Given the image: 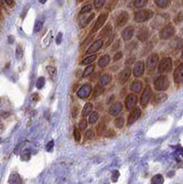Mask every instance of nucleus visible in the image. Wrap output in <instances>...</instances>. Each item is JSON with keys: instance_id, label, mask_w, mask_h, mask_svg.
Masks as SVG:
<instances>
[{"instance_id": "f257e3e1", "label": "nucleus", "mask_w": 183, "mask_h": 184, "mask_svg": "<svg viewBox=\"0 0 183 184\" xmlns=\"http://www.w3.org/2000/svg\"><path fill=\"white\" fill-rule=\"evenodd\" d=\"M154 85H155V88L158 91H164V90H167L169 87V78L167 76H158L155 82H154Z\"/></svg>"}, {"instance_id": "f03ea898", "label": "nucleus", "mask_w": 183, "mask_h": 184, "mask_svg": "<svg viewBox=\"0 0 183 184\" xmlns=\"http://www.w3.org/2000/svg\"><path fill=\"white\" fill-rule=\"evenodd\" d=\"M154 13L152 10H140L138 12H136L135 16H134V20L138 23H141V22H145L148 19H150L152 17H153Z\"/></svg>"}, {"instance_id": "7ed1b4c3", "label": "nucleus", "mask_w": 183, "mask_h": 184, "mask_svg": "<svg viewBox=\"0 0 183 184\" xmlns=\"http://www.w3.org/2000/svg\"><path fill=\"white\" fill-rule=\"evenodd\" d=\"M172 69V60L169 57L164 58L158 65L159 73H168Z\"/></svg>"}, {"instance_id": "20e7f679", "label": "nucleus", "mask_w": 183, "mask_h": 184, "mask_svg": "<svg viewBox=\"0 0 183 184\" xmlns=\"http://www.w3.org/2000/svg\"><path fill=\"white\" fill-rule=\"evenodd\" d=\"M158 65V54H151L146 61V68L148 70V72L152 73L156 68L157 65Z\"/></svg>"}, {"instance_id": "39448f33", "label": "nucleus", "mask_w": 183, "mask_h": 184, "mask_svg": "<svg viewBox=\"0 0 183 184\" xmlns=\"http://www.w3.org/2000/svg\"><path fill=\"white\" fill-rule=\"evenodd\" d=\"M92 91V87L90 84H85L83 85L77 91V97L84 100L89 97V95L91 94Z\"/></svg>"}, {"instance_id": "423d86ee", "label": "nucleus", "mask_w": 183, "mask_h": 184, "mask_svg": "<svg viewBox=\"0 0 183 184\" xmlns=\"http://www.w3.org/2000/svg\"><path fill=\"white\" fill-rule=\"evenodd\" d=\"M174 33H175V29H174V27H173L171 24H169V25H167L165 28H163V29H161L159 35H160V38H161L162 40H168V39H169L172 35H174Z\"/></svg>"}, {"instance_id": "0eeeda50", "label": "nucleus", "mask_w": 183, "mask_h": 184, "mask_svg": "<svg viewBox=\"0 0 183 184\" xmlns=\"http://www.w3.org/2000/svg\"><path fill=\"white\" fill-rule=\"evenodd\" d=\"M138 99L134 94H129L125 99V107L127 111H132L137 104Z\"/></svg>"}, {"instance_id": "6e6552de", "label": "nucleus", "mask_w": 183, "mask_h": 184, "mask_svg": "<svg viewBox=\"0 0 183 184\" xmlns=\"http://www.w3.org/2000/svg\"><path fill=\"white\" fill-rule=\"evenodd\" d=\"M152 94H153L152 89L149 87L146 88L145 90H144V92H143V94H142V97H141V100H140V103L143 106H146L148 104L149 100H151Z\"/></svg>"}, {"instance_id": "1a4fd4ad", "label": "nucleus", "mask_w": 183, "mask_h": 184, "mask_svg": "<svg viewBox=\"0 0 183 184\" xmlns=\"http://www.w3.org/2000/svg\"><path fill=\"white\" fill-rule=\"evenodd\" d=\"M107 18H108V13H103V14L99 15V17L98 18V19H97V21H96L93 29H92V32L98 31L104 25V23L107 20Z\"/></svg>"}, {"instance_id": "9d476101", "label": "nucleus", "mask_w": 183, "mask_h": 184, "mask_svg": "<svg viewBox=\"0 0 183 184\" xmlns=\"http://www.w3.org/2000/svg\"><path fill=\"white\" fill-rule=\"evenodd\" d=\"M144 71H145V64H144V62L143 61L136 62V64L134 65V69H133L134 76L135 77H139V76H143Z\"/></svg>"}, {"instance_id": "9b49d317", "label": "nucleus", "mask_w": 183, "mask_h": 184, "mask_svg": "<svg viewBox=\"0 0 183 184\" xmlns=\"http://www.w3.org/2000/svg\"><path fill=\"white\" fill-rule=\"evenodd\" d=\"M128 19H129V14L127 12H125V11H123L118 16V18L116 19V25H117V27H119V28L123 27L127 23Z\"/></svg>"}, {"instance_id": "f8f14e48", "label": "nucleus", "mask_w": 183, "mask_h": 184, "mask_svg": "<svg viewBox=\"0 0 183 184\" xmlns=\"http://www.w3.org/2000/svg\"><path fill=\"white\" fill-rule=\"evenodd\" d=\"M140 115H141V109L138 108V107H136L135 109H134V110L131 112V113H130V115H129V118H128V124L131 125V124H133L134 122H136V121L139 119Z\"/></svg>"}, {"instance_id": "ddd939ff", "label": "nucleus", "mask_w": 183, "mask_h": 184, "mask_svg": "<svg viewBox=\"0 0 183 184\" xmlns=\"http://www.w3.org/2000/svg\"><path fill=\"white\" fill-rule=\"evenodd\" d=\"M173 78H174V81L177 84L183 83V64L180 65L176 68V70L174 72V75H173Z\"/></svg>"}, {"instance_id": "4468645a", "label": "nucleus", "mask_w": 183, "mask_h": 184, "mask_svg": "<svg viewBox=\"0 0 183 184\" xmlns=\"http://www.w3.org/2000/svg\"><path fill=\"white\" fill-rule=\"evenodd\" d=\"M102 46H103V40H101V39L97 40L96 41H94V42L90 45V47H89L88 50L87 51V53H88V54L94 53L98 52Z\"/></svg>"}, {"instance_id": "2eb2a0df", "label": "nucleus", "mask_w": 183, "mask_h": 184, "mask_svg": "<svg viewBox=\"0 0 183 184\" xmlns=\"http://www.w3.org/2000/svg\"><path fill=\"white\" fill-rule=\"evenodd\" d=\"M123 111V104L121 102H115L113 103L110 109H109V113L112 116H116L118 115L121 112Z\"/></svg>"}, {"instance_id": "dca6fc26", "label": "nucleus", "mask_w": 183, "mask_h": 184, "mask_svg": "<svg viewBox=\"0 0 183 184\" xmlns=\"http://www.w3.org/2000/svg\"><path fill=\"white\" fill-rule=\"evenodd\" d=\"M148 36H149V31L146 27H143L142 29H140L137 33V39L142 42L146 41L148 39Z\"/></svg>"}, {"instance_id": "f3484780", "label": "nucleus", "mask_w": 183, "mask_h": 184, "mask_svg": "<svg viewBox=\"0 0 183 184\" xmlns=\"http://www.w3.org/2000/svg\"><path fill=\"white\" fill-rule=\"evenodd\" d=\"M134 28H133L132 26L127 27L126 29H123V33H122L123 39L125 41L131 40V39L133 38V36H134Z\"/></svg>"}, {"instance_id": "a211bd4d", "label": "nucleus", "mask_w": 183, "mask_h": 184, "mask_svg": "<svg viewBox=\"0 0 183 184\" xmlns=\"http://www.w3.org/2000/svg\"><path fill=\"white\" fill-rule=\"evenodd\" d=\"M130 76H131V69L129 67H126L124 70H123V72L121 73V76H120V83L121 84H125L128 79L130 78Z\"/></svg>"}, {"instance_id": "6ab92c4d", "label": "nucleus", "mask_w": 183, "mask_h": 184, "mask_svg": "<svg viewBox=\"0 0 183 184\" xmlns=\"http://www.w3.org/2000/svg\"><path fill=\"white\" fill-rule=\"evenodd\" d=\"M8 183L9 184H22L23 181L21 179V177L17 173V172H13L10 174L9 178H8Z\"/></svg>"}, {"instance_id": "aec40b11", "label": "nucleus", "mask_w": 183, "mask_h": 184, "mask_svg": "<svg viewBox=\"0 0 183 184\" xmlns=\"http://www.w3.org/2000/svg\"><path fill=\"white\" fill-rule=\"evenodd\" d=\"M111 79H112V76H111V75H109V74H104V75H102V76H100L99 84L100 86H102V87H105V86H107L109 83H111Z\"/></svg>"}, {"instance_id": "412c9836", "label": "nucleus", "mask_w": 183, "mask_h": 184, "mask_svg": "<svg viewBox=\"0 0 183 184\" xmlns=\"http://www.w3.org/2000/svg\"><path fill=\"white\" fill-rule=\"evenodd\" d=\"M183 40L181 38H175L171 42H170V47L173 48L174 50H178L182 48Z\"/></svg>"}, {"instance_id": "4be33fe9", "label": "nucleus", "mask_w": 183, "mask_h": 184, "mask_svg": "<svg viewBox=\"0 0 183 184\" xmlns=\"http://www.w3.org/2000/svg\"><path fill=\"white\" fill-rule=\"evenodd\" d=\"M142 87H143V82H142V81H139V80H135V81H134V82L131 84V89H132V91H134V92H135V93L140 92Z\"/></svg>"}, {"instance_id": "5701e85b", "label": "nucleus", "mask_w": 183, "mask_h": 184, "mask_svg": "<svg viewBox=\"0 0 183 184\" xmlns=\"http://www.w3.org/2000/svg\"><path fill=\"white\" fill-rule=\"evenodd\" d=\"M110 60H111V59H110V56H109L108 54L103 55V56L99 59V66L101 67V68L107 66V65H109V63H110Z\"/></svg>"}, {"instance_id": "b1692460", "label": "nucleus", "mask_w": 183, "mask_h": 184, "mask_svg": "<svg viewBox=\"0 0 183 184\" xmlns=\"http://www.w3.org/2000/svg\"><path fill=\"white\" fill-rule=\"evenodd\" d=\"M92 109H93V105L91 103H87L84 107H83V110H82V116L83 117H87L90 114V112H92Z\"/></svg>"}, {"instance_id": "393cba45", "label": "nucleus", "mask_w": 183, "mask_h": 184, "mask_svg": "<svg viewBox=\"0 0 183 184\" xmlns=\"http://www.w3.org/2000/svg\"><path fill=\"white\" fill-rule=\"evenodd\" d=\"M167 99H168V96L164 93H158V94H156L155 96V101L157 103H162L166 101Z\"/></svg>"}, {"instance_id": "a878e982", "label": "nucleus", "mask_w": 183, "mask_h": 184, "mask_svg": "<svg viewBox=\"0 0 183 184\" xmlns=\"http://www.w3.org/2000/svg\"><path fill=\"white\" fill-rule=\"evenodd\" d=\"M104 91V87L100 86L99 84L96 86L95 89H94V94H93V99H96L98 98L99 96H100Z\"/></svg>"}, {"instance_id": "bb28decb", "label": "nucleus", "mask_w": 183, "mask_h": 184, "mask_svg": "<svg viewBox=\"0 0 183 184\" xmlns=\"http://www.w3.org/2000/svg\"><path fill=\"white\" fill-rule=\"evenodd\" d=\"M171 0H155V3L158 6L161 8H166L169 6Z\"/></svg>"}, {"instance_id": "cd10ccee", "label": "nucleus", "mask_w": 183, "mask_h": 184, "mask_svg": "<svg viewBox=\"0 0 183 184\" xmlns=\"http://www.w3.org/2000/svg\"><path fill=\"white\" fill-rule=\"evenodd\" d=\"M151 183L152 184H163L164 183V178L162 175L158 174L156 176H154L151 180Z\"/></svg>"}, {"instance_id": "c85d7f7f", "label": "nucleus", "mask_w": 183, "mask_h": 184, "mask_svg": "<svg viewBox=\"0 0 183 184\" xmlns=\"http://www.w3.org/2000/svg\"><path fill=\"white\" fill-rule=\"evenodd\" d=\"M114 124H115L116 128H118V129L123 128V125H124V118L123 116H120V117L116 118V120L114 122Z\"/></svg>"}, {"instance_id": "c756f323", "label": "nucleus", "mask_w": 183, "mask_h": 184, "mask_svg": "<svg viewBox=\"0 0 183 184\" xmlns=\"http://www.w3.org/2000/svg\"><path fill=\"white\" fill-rule=\"evenodd\" d=\"M99 114L98 113V112H92L91 114H90V116H89V119H88V123H90V124H94L98 120H99Z\"/></svg>"}, {"instance_id": "7c9ffc66", "label": "nucleus", "mask_w": 183, "mask_h": 184, "mask_svg": "<svg viewBox=\"0 0 183 184\" xmlns=\"http://www.w3.org/2000/svg\"><path fill=\"white\" fill-rule=\"evenodd\" d=\"M97 59V55H90L88 57H86L83 61H82V65H90L91 63H93L95 60Z\"/></svg>"}, {"instance_id": "2f4dec72", "label": "nucleus", "mask_w": 183, "mask_h": 184, "mask_svg": "<svg viewBox=\"0 0 183 184\" xmlns=\"http://www.w3.org/2000/svg\"><path fill=\"white\" fill-rule=\"evenodd\" d=\"M111 31V24H108V25L101 30L100 35H101L102 37H107V36L110 35Z\"/></svg>"}, {"instance_id": "473e14b6", "label": "nucleus", "mask_w": 183, "mask_h": 184, "mask_svg": "<svg viewBox=\"0 0 183 184\" xmlns=\"http://www.w3.org/2000/svg\"><path fill=\"white\" fill-rule=\"evenodd\" d=\"M147 4V0H134V5L137 8H142Z\"/></svg>"}, {"instance_id": "72a5a7b5", "label": "nucleus", "mask_w": 183, "mask_h": 184, "mask_svg": "<svg viewBox=\"0 0 183 184\" xmlns=\"http://www.w3.org/2000/svg\"><path fill=\"white\" fill-rule=\"evenodd\" d=\"M93 71H94V65H88V66L85 69V71H84V73H83V77H86V76H90V75L93 73Z\"/></svg>"}, {"instance_id": "f704fd0d", "label": "nucleus", "mask_w": 183, "mask_h": 184, "mask_svg": "<svg viewBox=\"0 0 183 184\" xmlns=\"http://www.w3.org/2000/svg\"><path fill=\"white\" fill-rule=\"evenodd\" d=\"M44 84H45V79H44V77L41 76L38 78V80L36 82V87H37V88L41 89L44 87Z\"/></svg>"}, {"instance_id": "c9c22d12", "label": "nucleus", "mask_w": 183, "mask_h": 184, "mask_svg": "<svg viewBox=\"0 0 183 184\" xmlns=\"http://www.w3.org/2000/svg\"><path fill=\"white\" fill-rule=\"evenodd\" d=\"M94 17H95V14H91L89 17H88V18H87L85 20H83V21L80 23L81 27H83V28H84V27H86V26H87V25H88V23H89V22H90V21H91V20L94 18Z\"/></svg>"}, {"instance_id": "e433bc0d", "label": "nucleus", "mask_w": 183, "mask_h": 184, "mask_svg": "<svg viewBox=\"0 0 183 184\" xmlns=\"http://www.w3.org/2000/svg\"><path fill=\"white\" fill-rule=\"evenodd\" d=\"M23 56V50H22V47L20 45H18L17 48H16V57L19 60L21 59Z\"/></svg>"}, {"instance_id": "4c0bfd02", "label": "nucleus", "mask_w": 183, "mask_h": 184, "mask_svg": "<svg viewBox=\"0 0 183 184\" xmlns=\"http://www.w3.org/2000/svg\"><path fill=\"white\" fill-rule=\"evenodd\" d=\"M42 26H43V21L38 19V20L35 22V25H34V31H35V32L40 31V30L41 29Z\"/></svg>"}, {"instance_id": "58836bf2", "label": "nucleus", "mask_w": 183, "mask_h": 184, "mask_svg": "<svg viewBox=\"0 0 183 184\" xmlns=\"http://www.w3.org/2000/svg\"><path fill=\"white\" fill-rule=\"evenodd\" d=\"M119 177H120V172L118 170H113L111 172V181H112V182H116L118 181Z\"/></svg>"}, {"instance_id": "ea45409f", "label": "nucleus", "mask_w": 183, "mask_h": 184, "mask_svg": "<svg viewBox=\"0 0 183 184\" xmlns=\"http://www.w3.org/2000/svg\"><path fill=\"white\" fill-rule=\"evenodd\" d=\"M46 70L48 71L49 75H50L52 77H53V76H55V74H56V69H55V67H53V66L49 65V66L46 67Z\"/></svg>"}, {"instance_id": "a19ab883", "label": "nucleus", "mask_w": 183, "mask_h": 184, "mask_svg": "<svg viewBox=\"0 0 183 184\" xmlns=\"http://www.w3.org/2000/svg\"><path fill=\"white\" fill-rule=\"evenodd\" d=\"M91 9H92V6L91 5H86L82 9H81V11H80V14L82 15V14H86V13H88V12H90L91 11Z\"/></svg>"}, {"instance_id": "79ce46f5", "label": "nucleus", "mask_w": 183, "mask_h": 184, "mask_svg": "<svg viewBox=\"0 0 183 184\" xmlns=\"http://www.w3.org/2000/svg\"><path fill=\"white\" fill-rule=\"evenodd\" d=\"M104 3H105V0H94V6L97 9H99L100 7H102Z\"/></svg>"}, {"instance_id": "37998d69", "label": "nucleus", "mask_w": 183, "mask_h": 184, "mask_svg": "<svg viewBox=\"0 0 183 184\" xmlns=\"http://www.w3.org/2000/svg\"><path fill=\"white\" fill-rule=\"evenodd\" d=\"M74 137H75V140H76V142H79L80 139H81V134H80L79 130L76 129V128L75 131H74Z\"/></svg>"}, {"instance_id": "c03bdc74", "label": "nucleus", "mask_w": 183, "mask_h": 184, "mask_svg": "<svg viewBox=\"0 0 183 184\" xmlns=\"http://www.w3.org/2000/svg\"><path fill=\"white\" fill-rule=\"evenodd\" d=\"M87 126H88V122L85 119H82L79 122V129L83 131V130H85L87 128Z\"/></svg>"}, {"instance_id": "a18cd8bd", "label": "nucleus", "mask_w": 183, "mask_h": 184, "mask_svg": "<svg viewBox=\"0 0 183 184\" xmlns=\"http://www.w3.org/2000/svg\"><path fill=\"white\" fill-rule=\"evenodd\" d=\"M78 111H79V106H78V105H76V106H74V108H73V110H72V117H73V118H76V117H77Z\"/></svg>"}, {"instance_id": "49530a36", "label": "nucleus", "mask_w": 183, "mask_h": 184, "mask_svg": "<svg viewBox=\"0 0 183 184\" xmlns=\"http://www.w3.org/2000/svg\"><path fill=\"white\" fill-rule=\"evenodd\" d=\"M105 128H106V125H105V123H101L99 124V128H98V134H99V135H102V133L105 131Z\"/></svg>"}, {"instance_id": "de8ad7c7", "label": "nucleus", "mask_w": 183, "mask_h": 184, "mask_svg": "<svg viewBox=\"0 0 183 184\" xmlns=\"http://www.w3.org/2000/svg\"><path fill=\"white\" fill-rule=\"evenodd\" d=\"M94 131L92 130V129H89V130H88L87 132H86V137L88 138V139H92V138H94Z\"/></svg>"}, {"instance_id": "09e8293b", "label": "nucleus", "mask_w": 183, "mask_h": 184, "mask_svg": "<svg viewBox=\"0 0 183 184\" xmlns=\"http://www.w3.org/2000/svg\"><path fill=\"white\" fill-rule=\"evenodd\" d=\"M120 47H121V41L118 40L113 45H112V51H117V50H120Z\"/></svg>"}, {"instance_id": "8fccbe9b", "label": "nucleus", "mask_w": 183, "mask_h": 184, "mask_svg": "<svg viewBox=\"0 0 183 184\" xmlns=\"http://www.w3.org/2000/svg\"><path fill=\"white\" fill-rule=\"evenodd\" d=\"M53 146H54L53 141H50V142L47 144V146H46V150H47L48 152H51V151L53 150Z\"/></svg>"}, {"instance_id": "3c124183", "label": "nucleus", "mask_w": 183, "mask_h": 184, "mask_svg": "<svg viewBox=\"0 0 183 184\" xmlns=\"http://www.w3.org/2000/svg\"><path fill=\"white\" fill-rule=\"evenodd\" d=\"M118 1H119V0H110V2H109V8H110V9L114 8L115 6H116L117 3H118Z\"/></svg>"}, {"instance_id": "603ef678", "label": "nucleus", "mask_w": 183, "mask_h": 184, "mask_svg": "<svg viewBox=\"0 0 183 184\" xmlns=\"http://www.w3.org/2000/svg\"><path fill=\"white\" fill-rule=\"evenodd\" d=\"M46 37H47V39H46V38L44 39V45H45L46 41H47V45L49 44V42H50L51 39H52V31H49V33L46 35Z\"/></svg>"}, {"instance_id": "864d4df0", "label": "nucleus", "mask_w": 183, "mask_h": 184, "mask_svg": "<svg viewBox=\"0 0 183 184\" xmlns=\"http://www.w3.org/2000/svg\"><path fill=\"white\" fill-rule=\"evenodd\" d=\"M122 57H123V53H122V52H119V53H117L114 55L113 60H114V61H118V60L122 59Z\"/></svg>"}, {"instance_id": "5fc2aeb1", "label": "nucleus", "mask_w": 183, "mask_h": 184, "mask_svg": "<svg viewBox=\"0 0 183 184\" xmlns=\"http://www.w3.org/2000/svg\"><path fill=\"white\" fill-rule=\"evenodd\" d=\"M92 39H93V35H91V36H88L86 40H85V41H84V44H83V46H86V45H88L91 41H92Z\"/></svg>"}, {"instance_id": "6e6d98bb", "label": "nucleus", "mask_w": 183, "mask_h": 184, "mask_svg": "<svg viewBox=\"0 0 183 184\" xmlns=\"http://www.w3.org/2000/svg\"><path fill=\"white\" fill-rule=\"evenodd\" d=\"M62 39H63V34L62 33H58L57 37H56V43L57 44H60L61 41H62Z\"/></svg>"}, {"instance_id": "4d7b16f0", "label": "nucleus", "mask_w": 183, "mask_h": 184, "mask_svg": "<svg viewBox=\"0 0 183 184\" xmlns=\"http://www.w3.org/2000/svg\"><path fill=\"white\" fill-rule=\"evenodd\" d=\"M38 100H39V96H38V94H37V93H33L32 96H31V100L34 101V102H36Z\"/></svg>"}, {"instance_id": "13d9d810", "label": "nucleus", "mask_w": 183, "mask_h": 184, "mask_svg": "<svg viewBox=\"0 0 183 184\" xmlns=\"http://www.w3.org/2000/svg\"><path fill=\"white\" fill-rule=\"evenodd\" d=\"M114 37H115V35L114 34H111V37H110V39L108 40V42H107V44H106V46H109L111 43V41H113V39H114Z\"/></svg>"}, {"instance_id": "bf43d9fd", "label": "nucleus", "mask_w": 183, "mask_h": 184, "mask_svg": "<svg viewBox=\"0 0 183 184\" xmlns=\"http://www.w3.org/2000/svg\"><path fill=\"white\" fill-rule=\"evenodd\" d=\"M4 1H5L8 6H11V5L13 4V0H4Z\"/></svg>"}, {"instance_id": "052dcab7", "label": "nucleus", "mask_w": 183, "mask_h": 184, "mask_svg": "<svg viewBox=\"0 0 183 184\" xmlns=\"http://www.w3.org/2000/svg\"><path fill=\"white\" fill-rule=\"evenodd\" d=\"M134 60V59H131V60H129V61H126V65H131V63H133Z\"/></svg>"}, {"instance_id": "680f3d73", "label": "nucleus", "mask_w": 183, "mask_h": 184, "mask_svg": "<svg viewBox=\"0 0 183 184\" xmlns=\"http://www.w3.org/2000/svg\"><path fill=\"white\" fill-rule=\"evenodd\" d=\"M39 1H40L41 4H44V3H46V1H47V0H39Z\"/></svg>"}, {"instance_id": "e2e57ef3", "label": "nucleus", "mask_w": 183, "mask_h": 184, "mask_svg": "<svg viewBox=\"0 0 183 184\" xmlns=\"http://www.w3.org/2000/svg\"><path fill=\"white\" fill-rule=\"evenodd\" d=\"M181 57L183 58V50H182V53H181Z\"/></svg>"}, {"instance_id": "0e129e2a", "label": "nucleus", "mask_w": 183, "mask_h": 184, "mask_svg": "<svg viewBox=\"0 0 183 184\" xmlns=\"http://www.w3.org/2000/svg\"><path fill=\"white\" fill-rule=\"evenodd\" d=\"M0 15H1V11H0Z\"/></svg>"}, {"instance_id": "69168bd1", "label": "nucleus", "mask_w": 183, "mask_h": 184, "mask_svg": "<svg viewBox=\"0 0 183 184\" xmlns=\"http://www.w3.org/2000/svg\"><path fill=\"white\" fill-rule=\"evenodd\" d=\"M80 1H82V0H80Z\"/></svg>"}, {"instance_id": "338daca9", "label": "nucleus", "mask_w": 183, "mask_h": 184, "mask_svg": "<svg viewBox=\"0 0 183 184\" xmlns=\"http://www.w3.org/2000/svg\"><path fill=\"white\" fill-rule=\"evenodd\" d=\"M0 103H1V102H0Z\"/></svg>"}]
</instances>
